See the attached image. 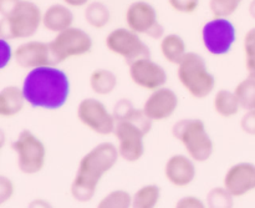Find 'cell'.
I'll return each mask as SVG.
<instances>
[{
	"instance_id": "obj_3",
	"label": "cell",
	"mask_w": 255,
	"mask_h": 208,
	"mask_svg": "<svg viewBox=\"0 0 255 208\" xmlns=\"http://www.w3.org/2000/svg\"><path fill=\"white\" fill-rule=\"evenodd\" d=\"M119 149L112 142H101L84 155L72 180L70 192L75 201L86 204L95 197L102 177L116 166Z\"/></svg>"
},
{
	"instance_id": "obj_9",
	"label": "cell",
	"mask_w": 255,
	"mask_h": 208,
	"mask_svg": "<svg viewBox=\"0 0 255 208\" xmlns=\"http://www.w3.org/2000/svg\"><path fill=\"white\" fill-rule=\"evenodd\" d=\"M105 46L110 52L122 57L127 65L141 57L151 56V50L141 35L127 26L111 30L105 37Z\"/></svg>"
},
{
	"instance_id": "obj_32",
	"label": "cell",
	"mask_w": 255,
	"mask_h": 208,
	"mask_svg": "<svg viewBox=\"0 0 255 208\" xmlns=\"http://www.w3.org/2000/svg\"><path fill=\"white\" fill-rule=\"evenodd\" d=\"M241 129L244 134L255 136V109L244 112L241 119Z\"/></svg>"
},
{
	"instance_id": "obj_23",
	"label": "cell",
	"mask_w": 255,
	"mask_h": 208,
	"mask_svg": "<svg viewBox=\"0 0 255 208\" xmlns=\"http://www.w3.org/2000/svg\"><path fill=\"white\" fill-rule=\"evenodd\" d=\"M84 17L89 26L101 30L105 29L111 21V11L105 2L95 0L85 7Z\"/></svg>"
},
{
	"instance_id": "obj_11",
	"label": "cell",
	"mask_w": 255,
	"mask_h": 208,
	"mask_svg": "<svg viewBox=\"0 0 255 208\" xmlns=\"http://www.w3.org/2000/svg\"><path fill=\"white\" fill-rule=\"evenodd\" d=\"M76 116L85 127L100 136L112 135L116 127L114 112L96 97L82 99L76 107Z\"/></svg>"
},
{
	"instance_id": "obj_5",
	"label": "cell",
	"mask_w": 255,
	"mask_h": 208,
	"mask_svg": "<svg viewBox=\"0 0 255 208\" xmlns=\"http://www.w3.org/2000/svg\"><path fill=\"white\" fill-rule=\"evenodd\" d=\"M177 79L182 87L197 100L207 99L217 84L204 57L194 51H188L177 65Z\"/></svg>"
},
{
	"instance_id": "obj_4",
	"label": "cell",
	"mask_w": 255,
	"mask_h": 208,
	"mask_svg": "<svg viewBox=\"0 0 255 208\" xmlns=\"http://www.w3.org/2000/svg\"><path fill=\"white\" fill-rule=\"evenodd\" d=\"M42 26V11L30 0H17L14 6L1 15L0 37L7 40H29Z\"/></svg>"
},
{
	"instance_id": "obj_2",
	"label": "cell",
	"mask_w": 255,
	"mask_h": 208,
	"mask_svg": "<svg viewBox=\"0 0 255 208\" xmlns=\"http://www.w3.org/2000/svg\"><path fill=\"white\" fill-rule=\"evenodd\" d=\"M114 116L116 127L114 135L117 140L120 157L134 164L144 155V137L151 132L153 122L128 99H121L115 104Z\"/></svg>"
},
{
	"instance_id": "obj_38",
	"label": "cell",
	"mask_w": 255,
	"mask_h": 208,
	"mask_svg": "<svg viewBox=\"0 0 255 208\" xmlns=\"http://www.w3.org/2000/svg\"><path fill=\"white\" fill-rule=\"evenodd\" d=\"M241 1H242V0H241Z\"/></svg>"
},
{
	"instance_id": "obj_7",
	"label": "cell",
	"mask_w": 255,
	"mask_h": 208,
	"mask_svg": "<svg viewBox=\"0 0 255 208\" xmlns=\"http://www.w3.org/2000/svg\"><path fill=\"white\" fill-rule=\"evenodd\" d=\"M16 155L17 169L24 175H36L42 171L46 162V146L30 130H22L11 142Z\"/></svg>"
},
{
	"instance_id": "obj_21",
	"label": "cell",
	"mask_w": 255,
	"mask_h": 208,
	"mask_svg": "<svg viewBox=\"0 0 255 208\" xmlns=\"http://www.w3.org/2000/svg\"><path fill=\"white\" fill-rule=\"evenodd\" d=\"M213 109L217 115L229 119L237 116L242 110V106L234 90L231 91L228 89H219L213 96Z\"/></svg>"
},
{
	"instance_id": "obj_29",
	"label": "cell",
	"mask_w": 255,
	"mask_h": 208,
	"mask_svg": "<svg viewBox=\"0 0 255 208\" xmlns=\"http://www.w3.org/2000/svg\"><path fill=\"white\" fill-rule=\"evenodd\" d=\"M244 62L248 75L255 76V26L249 29L243 37Z\"/></svg>"
},
{
	"instance_id": "obj_18",
	"label": "cell",
	"mask_w": 255,
	"mask_h": 208,
	"mask_svg": "<svg viewBox=\"0 0 255 208\" xmlns=\"http://www.w3.org/2000/svg\"><path fill=\"white\" fill-rule=\"evenodd\" d=\"M75 15L64 2H55L42 11V27L52 34H59L74 26Z\"/></svg>"
},
{
	"instance_id": "obj_10",
	"label": "cell",
	"mask_w": 255,
	"mask_h": 208,
	"mask_svg": "<svg viewBox=\"0 0 255 208\" xmlns=\"http://www.w3.org/2000/svg\"><path fill=\"white\" fill-rule=\"evenodd\" d=\"M125 21L128 29L154 40H161L166 35L163 25L158 21L156 7L146 0H136L127 6Z\"/></svg>"
},
{
	"instance_id": "obj_8",
	"label": "cell",
	"mask_w": 255,
	"mask_h": 208,
	"mask_svg": "<svg viewBox=\"0 0 255 208\" xmlns=\"http://www.w3.org/2000/svg\"><path fill=\"white\" fill-rule=\"evenodd\" d=\"M50 47L55 65H57L72 57L90 54L94 47V40L84 29L71 26L55 34L54 39L50 41Z\"/></svg>"
},
{
	"instance_id": "obj_15",
	"label": "cell",
	"mask_w": 255,
	"mask_h": 208,
	"mask_svg": "<svg viewBox=\"0 0 255 208\" xmlns=\"http://www.w3.org/2000/svg\"><path fill=\"white\" fill-rule=\"evenodd\" d=\"M14 60L20 67L25 70L55 65L52 59L50 42L40 40H25L14 50Z\"/></svg>"
},
{
	"instance_id": "obj_12",
	"label": "cell",
	"mask_w": 255,
	"mask_h": 208,
	"mask_svg": "<svg viewBox=\"0 0 255 208\" xmlns=\"http://www.w3.org/2000/svg\"><path fill=\"white\" fill-rule=\"evenodd\" d=\"M202 44L214 56H223L231 52L236 44L237 29L229 19L212 17L202 27Z\"/></svg>"
},
{
	"instance_id": "obj_13",
	"label": "cell",
	"mask_w": 255,
	"mask_h": 208,
	"mask_svg": "<svg viewBox=\"0 0 255 208\" xmlns=\"http://www.w3.org/2000/svg\"><path fill=\"white\" fill-rule=\"evenodd\" d=\"M128 75L136 86L149 92L166 86L168 80L164 67L151 56L141 57L128 64Z\"/></svg>"
},
{
	"instance_id": "obj_34",
	"label": "cell",
	"mask_w": 255,
	"mask_h": 208,
	"mask_svg": "<svg viewBox=\"0 0 255 208\" xmlns=\"http://www.w3.org/2000/svg\"><path fill=\"white\" fill-rule=\"evenodd\" d=\"M174 208H208L206 201L201 200L197 196H184L176 202Z\"/></svg>"
},
{
	"instance_id": "obj_6",
	"label": "cell",
	"mask_w": 255,
	"mask_h": 208,
	"mask_svg": "<svg viewBox=\"0 0 255 208\" xmlns=\"http://www.w3.org/2000/svg\"><path fill=\"white\" fill-rule=\"evenodd\" d=\"M172 135L196 162H206L214 152V142L204 121L198 117H184L172 126Z\"/></svg>"
},
{
	"instance_id": "obj_35",
	"label": "cell",
	"mask_w": 255,
	"mask_h": 208,
	"mask_svg": "<svg viewBox=\"0 0 255 208\" xmlns=\"http://www.w3.org/2000/svg\"><path fill=\"white\" fill-rule=\"evenodd\" d=\"M27 208H54L49 201L44 199H35L29 204Z\"/></svg>"
},
{
	"instance_id": "obj_27",
	"label": "cell",
	"mask_w": 255,
	"mask_h": 208,
	"mask_svg": "<svg viewBox=\"0 0 255 208\" xmlns=\"http://www.w3.org/2000/svg\"><path fill=\"white\" fill-rule=\"evenodd\" d=\"M96 208H132V195L125 190H114L102 197Z\"/></svg>"
},
{
	"instance_id": "obj_36",
	"label": "cell",
	"mask_w": 255,
	"mask_h": 208,
	"mask_svg": "<svg viewBox=\"0 0 255 208\" xmlns=\"http://www.w3.org/2000/svg\"><path fill=\"white\" fill-rule=\"evenodd\" d=\"M62 2L72 9V7H86L91 0H62Z\"/></svg>"
},
{
	"instance_id": "obj_25",
	"label": "cell",
	"mask_w": 255,
	"mask_h": 208,
	"mask_svg": "<svg viewBox=\"0 0 255 208\" xmlns=\"http://www.w3.org/2000/svg\"><path fill=\"white\" fill-rule=\"evenodd\" d=\"M234 92L241 102L242 110L255 109V76L248 75L234 87Z\"/></svg>"
},
{
	"instance_id": "obj_26",
	"label": "cell",
	"mask_w": 255,
	"mask_h": 208,
	"mask_svg": "<svg viewBox=\"0 0 255 208\" xmlns=\"http://www.w3.org/2000/svg\"><path fill=\"white\" fill-rule=\"evenodd\" d=\"M236 197L224 186L213 187L207 194L206 204L208 208H234Z\"/></svg>"
},
{
	"instance_id": "obj_16",
	"label": "cell",
	"mask_w": 255,
	"mask_h": 208,
	"mask_svg": "<svg viewBox=\"0 0 255 208\" xmlns=\"http://www.w3.org/2000/svg\"><path fill=\"white\" fill-rule=\"evenodd\" d=\"M223 186L234 197H243L255 191V165L252 162H238L227 170Z\"/></svg>"
},
{
	"instance_id": "obj_30",
	"label": "cell",
	"mask_w": 255,
	"mask_h": 208,
	"mask_svg": "<svg viewBox=\"0 0 255 208\" xmlns=\"http://www.w3.org/2000/svg\"><path fill=\"white\" fill-rule=\"evenodd\" d=\"M173 11L179 14H193L197 11L201 0H167Z\"/></svg>"
},
{
	"instance_id": "obj_19",
	"label": "cell",
	"mask_w": 255,
	"mask_h": 208,
	"mask_svg": "<svg viewBox=\"0 0 255 208\" xmlns=\"http://www.w3.org/2000/svg\"><path fill=\"white\" fill-rule=\"evenodd\" d=\"M26 105L22 89L17 85H7L0 91V116L14 117L24 110Z\"/></svg>"
},
{
	"instance_id": "obj_24",
	"label": "cell",
	"mask_w": 255,
	"mask_h": 208,
	"mask_svg": "<svg viewBox=\"0 0 255 208\" xmlns=\"http://www.w3.org/2000/svg\"><path fill=\"white\" fill-rule=\"evenodd\" d=\"M161 195L158 185H144L132 195V208H156L161 201Z\"/></svg>"
},
{
	"instance_id": "obj_14",
	"label": "cell",
	"mask_w": 255,
	"mask_h": 208,
	"mask_svg": "<svg viewBox=\"0 0 255 208\" xmlns=\"http://www.w3.org/2000/svg\"><path fill=\"white\" fill-rule=\"evenodd\" d=\"M179 106V97L171 87L163 86L149 92L144 100L142 110L152 122L166 121L171 119Z\"/></svg>"
},
{
	"instance_id": "obj_17",
	"label": "cell",
	"mask_w": 255,
	"mask_h": 208,
	"mask_svg": "<svg viewBox=\"0 0 255 208\" xmlns=\"http://www.w3.org/2000/svg\"><path fill=\"white\" fill-rule=\"evenodd\" d=\"M196 161L188 155L177 154L164 164V177L176 187H187L196 180Z\"/></svg>"
},
{
	"instance_id": "obj_37",
	"label": "cell",
	"mask_w": 255,
	"mask_h": 208,
	"mask_svg": "<svg viewBox=\"0 0 255 208\" xmlns=\"http://www.w3.org/2000/svg\"><path fill=\"white\" fill-rule=\"evenodd\" d=\"M248 12H249V15H251L252 19L255 20V0H252V1L249 2Z\"/></svg>"
},
{
	"instance_id": "obj_1",
	"label": "cell",
	"mask_w": 255,
	"mask_h": 208,
	"mask_svg": "<svg viewBox=\"0 0 255 208\" xmlns=\"http://www.w3.org/2000/svg\"><path fill=\"white\" fill-rule=\"evenodd\" d=\"M26 104L34 109L56 111L64 107L71 94L69 75L57 65L27 71L21 85Z\"/></svg>"
},
{
	"instance_id": "obj_31",
	"label": "cell",
	"mask_w": 255,
	"mask_h": 208,
	"mask_svg": "<svg viewBox=\"0 0 255 208\" xmlns=\"http://www.w3.org/2000/svg\"><path fill=\"white\" fill-rule=\"evenodd\" d=\"M15 186L9 177L1 175L0 176V205L6 204L14 196Z\"/></svg>"
},
{
	"instance_id": "obj_20",
	"label": "cell",
	"mask_w": 255,
	"mask_h": 208,
	"mask_svg": "<svg viewBox=\"0 0 255 208\" xmlns=\"http://www.w3.org/2000/svg\"><path fill=\"white\" fill-rule=\"evenodd\" d=\"M159 51L167 62L176 66L188 54L186 41L181 35L176 32L166 34L159 40Z\"/></svg>"
},
{
	"instance_id": "obj_22",
	"label": "cell",
	"mask_w": 255,
	"mask_h": 208,
	"mask_svg": "<svg viewBox=\"0 0 255 208\" xmlns=\"http://www.w3.org/2000/svg\"><path fill=\"white\" fill-rule=\"evenodd\" d=\"M119 80L112 70L100 67L91 72L89 79L90 89L99 96H107L116 90Z\"/></svg>"
},
{
	"instance_id": "obj_33",
	"label": "cell",
	"mask_w": 255,
	"mask_h": 208,
	"mask_svg": "<svg viewBox=\"0 0 255 208\" xmlns=\"http://www.w3.org/2000/svg\"><path fill=\"white\" fill-rule=\"evenodd\" d=\"M11 59H14V50H11L7 39L0 37V69H5Z\"/></svg>"
},
{
	"instance_id": "obj_28",
	"label": "cell",
	"mask_w": 255,
	"mask_h": 208,
	"mask_svg": "<svg viewBox=\"0 0 255 208\" xmlns=\"http://www.w3.org/2000/svg\"><path fill=\"white\" fill-rule=\"evenodd\" d=\"M209 10L213 17L229 19L241 6V0H209Z\"/></svg>"
}]
</instances>
